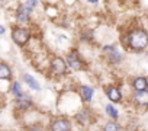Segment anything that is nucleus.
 <instances>
[{
	"instance_id": "nucleus-1",
	"label": "nucleus",
	"mask_w": 148,
	"mask_h": 131,
	"mask_svg": "<svg viewBox=\"0 0 148 131\" xmlns=\"http://www.w3.org/2000/svg\"><path fill=\"white\" fill-rule=\"evenodd\" d=\"M129 45L135 50H142L148 45V34L142 29H135L129 34Z\"/></svg>"
},
{
	"instance_id": "nucleus-2",
	"label": "nucleus",
	"mask_w": 148,
	"mask_h": 131,
	"mask_svg": "<svg viewBox=\"0 0 148 131\" xmlns=\"http://www.w3.org/2000/svg\"><path fill=\"white\" fill-rule=\"evenodd\" d=\"M12 38L18 45H23L29 39V31L25 29V28H15L13 32H12Z\"/></svg>"
},
{
	"instance_id": "nucleus-3",
	"label": "nucleus",
	"mask_w": 148,
	"mask_h": 131,
	"mask_svg": "<svg viewBox=\"0 0 148 131\" xmlns=\"http://www.w3.org/2000/svg\"><path fill=\"white\" fill-rule=\"evenodd\" d=\"M36 5V2H26V3H23L19 9H18V21H21V22H26L28 19H29V12L32 10V6H35Z\"/></svg>"
},
{
	"instance_id": "nucleus-4",
	"label": "nucleus",
	"mask_w": 148,
	"mask_h": 131,
	"mask_svg": "<svg viewBox=\"0 0 148 131\" xmlns=\"http://www.w3.org/2000/svg\"><path fill=\"white\" fill-rule=\"evenodd\" d=\"M51 67H52V70H54L57 74H62V73H65V70H67V64H65V61H64L61 57H55V58H52V61H51Z\"/></svg>"
},
{
	"instance_id": "nucleus-5",
	"label": "nucleus",
	"mask_w": 148,
	"mask_h": 131,
	"mask_svg": "<svg viewBox=\"0 0 148 131\" xmlns=\"http://www.w3.org/2000/svg\"><path fill=\"white\" fill-rule=\"evenodd\" d=\"M52 131H70L71 128V124L70 121H65V119H57L52 122Z\"/></svg>"
},
{
	"instance_id": "nucleus-6",
	"label": "nucleus",
	"mask_w": 148,
	"mask_h": 131,
	"mask_svg": "<svg viewBox=\"0 0 148 131\" xmlns=\"http://www.w3.org/2000/svg\"><path fill=\"white\" fill-rule=\"evenodd\" d=\"M132 86H134V89H135L136 92H144V90H147V88H148V80H147L145 77H136V79L134 80Z\"/></svg>"
},
{
	"instance_id": "nucleus-7",
	"label": "nucleus",
	"mask_w": 148,
	"mask_h": 131,
	"mask_svg": "<svg viewBox=\"0 0 148 131\" xmlns=\"http://www.w3.org/2000/svg\"><path fill=\"white\" fill-rule=\"evenodd\" d=\"M134 101L136 103H141V105H148V90L136 92L135 96H134Z\"/></svg>"
},
{
	"instance_id": "nucleus-8",
	"label": "nucleus",
	"mask_w": 148,
	"mask_h": 131,
	"mask_svg": "<svg viewBox=\"0 0 148 131\" xmlns=\"http://www.w3.org/2000/svg\"><path fill=\"white\" fill-rule=\"evenodd\" d=\"M12 77V72L9 69V66L0 63V80H9Z\"/></svg>"
},
{
	"instance_id": "nucleus-9",
	"label": "nucleus",
	"mask_w": 148,
	"mask_h": 131,
	"mask_svg": "<svg viewBox=\"0 0 148 131\" xmlns=\"http://www.w3.org/2000/svg\"><path fill=\"white\" fill-rule=\"evenodd\" d=\"M93 93H95V90L92 88H89V86H80V95H82L83 101H86V102L90 101L92 96H93Z\"/></svg>"
},
{
	"instance_id": "nucleus-10",
	"label": "nucleus",
	"mask_w": 148,
	"mask_h": 131,
	"mask_svg": "<svg viewBox=\"0 0 148 131\" xmlns=\"http://www.w3.org/2000/svg\"><path fill=\"white\" fill-rule=\"evenodd\" d=\"M108 96H109V99L113 101V102H119L121 98H122L119 89H116V88H110V89H108Z\"/></svg>"
},
{
	"instance_id": "nucleus-11",
	"label": "nucleus",
	"mask_w": 148,
	"mask_h": 131,
	"mask_svg": "<svg viewBox=\"0 0 148 131\" xmlns=\"http://www.w3.org/2000/svg\"><path fill=\"white\" fill-rule=\"evenodd\" d=\"M23 80L29 85V88H31V89H34V90H39V89H41L39 83H38L32 76H29V74H23Z\"/></svg>"
},
{
	"instance_id": "nucleus-12",
	"label": "nucleus",
	"mask_w": 148,
	"mask_h": 131,
	"mask_svg": "<svg viewBox=\"0 0 148 131\" xmlns=\"http://www.w3.org/2000/svg\"><path fill=\"white\" fill-rule=\"evenodd\" d=\"M31 105V98L26 96V95H22L19 99H18V106L19 108H28Z\"/></svg>"
},
{
	"instance_id": "nucleus-13",
	"label": "nucleus",
	"mask_w": 148,
	"mask_h": 131,
	"mask_svg": "<svg viewBox=\"0 0 148 131\" xmlns=\"http://www.w3.org/2000/svg\"><path fill=\"white\" fill-rule=\"evenodd\" d=\"M68 64L71 69H79L80 67V60L76 58V54H71L70 58H68Z\"/></svg>"
},
{
	"instance_id": "nucleus-14",
	"label": "nucleus",
	"mask_w": 148,
	"mask_h": 131,
	"mask_svg": "<svg viewBox=\"0 0 148 131\" xmlns=\"http://www.w3.org/2000/svg\"><path fill=\"white\" fill-rule=\"evenodd\" d=\"M105 131H121V127L116 122H108L105 125Z\"/></svg>"
},
{
	"instance_id": "nucleus-15",
	"label": "nucleus",
	"mask_w": 148,
	"mask_h": 131,
	"mask_svg": "<svg viewBox=\"0 0 148 131\" xmlns=\"http://www.w3.org/2000/svg\"><path fill=\"white\" fill-rule=\"evenodd\" d=\"M106 112H108L112 118H115V119H116V118H118V115H119V114H118V111H116L112 105H108V106H106Z\"/></svg>"
},
{
	"instance_id": "nucleus-16",
	"label": "nucleus",
	"mask_w": 148,
	"mask_h": 131,
	"mask_svg": "<svg viewBox=\"0 0 148 131\" xmlns=\"http://www.w3.org/2000/svg\"><path fill=\"white\" fill-rule=\"evenodd\" d=\"M12 90H13V93H15L18 98H21V96L23 95V93L21 92V85H19L18 82H15V83H13V86H12Z\"/></svg>"
},
{
	"instance_id": "nucleus-17",
	"label": "nucleus",
	"mask_w": 148,
	"mask_h": 131,
	"mask_svg": "<svg viewBox=\"0 0 148 131\" xmlns=\"http://www.w3.org/2000/svg\"><path fill=\"white\" fill-rule=\"evenodd\" d=\"M5 32V26H0V34H3Z\"/></svg>"
}]
</instances>
